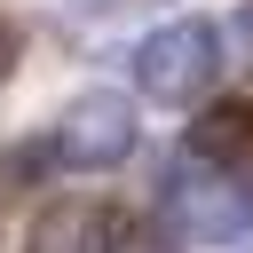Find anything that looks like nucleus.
<instances>
[{"mask_svg":"<svg viewBox=\"0 0 253 253\" xmlns=\"http://www.w3.org/2000/svg\"><path fill=\"white\" fill-rule=\"evenodd\" d=\"M213 79H221V32L198 16H174L134 47V87L150 103H206Z\"/></svg>","mask_w":253,"mask_h":253,"instance_id":"f03ea898","label":"nucleus"},{"mask_svg":"<svg viewBox=\"0 0 253 253\" xmlns=\"http://www.w3.org/2000/svg\"><path fill=\"white\" fill-rule=\"evenodd\" d=\"M134 142H142V126H134V103H126L119 87L71 95V103L55 111V126H47V158L71 166V174H111V166L134 158Z\"/></svg>","mask_w":253,"mask_h":253,"instance_id":"f257e3e1","label":"nucleus"},{"mask_svg":"<svg viewBox=\"0 0 253 253\" xmlns=\"http://www.w3.org/2000/svg\"><path fill=\"white\" fill-rule=\"evenodd\" d=\"M111 237H119V221H111L95 198H63V206H47V213L32 221L24 253H111Z\"/></svg>","mask_w":253,"mask_h":253,"instance_id":"20e7f679","label":"nucleus"},{"mask_svg":"<svg viewBox=\"0 0 253 253\" xmlns=\"http://www.w3.org/2000/svg\"><path fill=\"white\" fill-rule=\"evenodd\" d=\"M111 253H166V245H158V237H134V229H119V237H111Z\"/></svg>","mask_w":253,"mask_h":253,"instance_id":"6e6552de","label":"nucleus"},{"mask_svg":"<svg viewBox=\"0 0 253 253\" xmlns=\"http://www.w3.org/2000/svg\"><path fill=\"white\" fill-rule=\"evenodd\" d=\"M166 221H174V237H190V245H229V237H245V221H253V190H245L237 166L182 158V166L166 174Z\"/></svg>","mask_w":253,"mask_h":253,"instance_id":"7ed1b4c3","label":"nucleus"},{"mask_svg":"<svg viewBox=\"0 0 253 253\" xmlns=\"http://www.w3.org/2000/svg\"><path fill=\"white\" fill-rule=\"evenodd\" d=\"M190 158L206 166H245L253 158V103H206L190 126Z\"/></svg>","mask_w":253,"mask_h":253,"instance_id":"39448f33","label":"nucleus"},{"mask_svg":"<svg viewBox=\"0 0 253 253\" xmlns=\"http://www.w3.org/2000/svg\"><path fill=\"white\" fill-rule=\"evenodd\" d=\"M16 63H24V24H16V16H0V79H8Z\"/></svg>","mask_w":253,"mask_h":253,"instance_id":"0eeeda50","label":"nucleus"},{"mask_svg":"<svg viewBox=\"0 0 253 253\" xmlns=\"http://www.w3.org/2000/svg\"><path fill=\"white\" fill-rule=\"evenodd\" d=\"M47 166H55L47 142H8V150H0V206H8V198H32V190L47 182Z\"/></svg>","mask_w":253,"mask_h":253,"instance_id":"423d86ee","label":"nucleus"},{"mask_svg":"<svg viewBox=\"0 0 253 253\" xmlns=\"http://www.w3.org/2000/svg\"><path fill=\"white\" fill-rule=\"evenodd\" d=\"M229 40H237V47H245V55H253V0H245V8H237V24H229Z\"/></svg>","mask_w":253,"mask_h":253,"instance_id":"1a4fd4ad","label":"nucleus"}]
</instances>
